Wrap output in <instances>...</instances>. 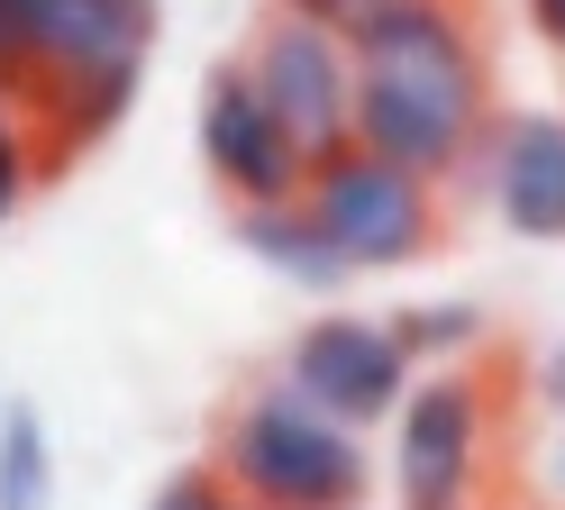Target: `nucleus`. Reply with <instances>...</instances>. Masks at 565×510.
<instances>
[{
	"instance_id": "f257e3e1",
	"label": "nucleus",
	"mask_w": 565,
	"mask_h": 510,
	"mask_svg": "<svg viewBox=\"0 0 565 510\" xmlns=\"http://www.w3.org/2000/svg\"><path fill=\"white\" fill-rule=\"evenodd\" d=\"M492 137V64L456 0H402L356 36V146L456 182Z\"/></svg>"
},
{
	"instance_id": "f03ea898",
	"label": "nucleus",
	"mask_w": 565,
	"mask_h": 510,
	"mask_svg": "<svg viewBox=\"0 0 565 510\" xmlns=\"http://www.w3.org/2000/svg\"><path fill=\"white\" fill-rule=\"evenodd\" d=\"M210 465H220L246 501H274V510H365V492H374L365 437L347 419H329L320 401L292 392V383L246 392L220 419Z\"/></svg>"
},
{
	"instance_id": "7ed1b4c3",
	"label": "nucleus",
	"mask_w": 565,
	"mask_h": 510,
	"mask_svg": "<svg viewBox=\"0 0 565 510\" xmlns=\"http://www.w3.org/2000/svg\"><path fill=\"white\" fill-rule=\"evenodd\" d=\"M301 192H310L320 229L338 237V255L356 274L419 265V255L438 246V182L393 164V156H374V146H338V156H320Z\"/></svg>"
},
{
	"instance_id": "20e7f679",
	"label": "nucleus",
	"mask_w": 565,
	"mask_h": 510,
	"mask_svg": "<svg viewBox=\"0 0 565 510\" xmlns=\"http://www.w3.org/2000/svg\"><path fill=\"white\" fill-rule=\"evenodd\" d=\"M246 73H256L265 109L282 119V137L301 146V164L356 146V46H347L338 28H320V19H301V10L274 0V19L246 36Z\"/></svg>"
},
{
	"instance_id": "39448f33",
	"label": "nucleus",
	"mask_w": 565,
	"mask_h": 510,
	"mask_svg": "<svg viewBox=\"0 0 565 510\" xmlns=\"http://www.w3.org/2000/svg\"><path fill=\"white\" fill-rule=\"evenodd\" d=\"M492 465V383L475 364L411 383V401L393 411V484L402 510H475Z\"/></svg>"
},
{
	"instance_id": "423d86ee",
	"label": "nucleus",
	"mask_w": 565,
	"mask_h": 510,
	"mask_svg": "<svg viewBox=\"0 0 565 510\" xmlns=\"http://www.w3.org/2000/svg\"><path fill=\"white\" fill-rule=\"evenodd\" d=\"M282 383L310 392L329 419L347 428H383L411 401V347L393 338V319H356V310H329L310 319L292 355H282Z\"/></svg>"
},
{
	"instance_id": "0eeeda50",
	"label": "nucleus",
	"mask_w": 565,
	"mask_h": 510,
	"mask_svg": "<svg viewBox=\"0 0 565 510\" xmlns=\"http://www.w3.org/2000/svg\"><path fill=\"white\" fill-rule=\"evenodd\" d=\"M201 164H210V182H220L237 210L246 201H292L310 182L301 146L282 137V119L265 109V92H256L246 64H220L201 83Z\"/></svg>"
},
{
	"instance_id": "6e6552de",
	"label": "nucleus",
	"mask_w": 565,
	"mask_h": 510,
	"mask_svg": "<svg viewBox=\"0 0 565 510\" xmlns=\"http://www.w3.org/2000/svg\"><path fill=\"white\" fill-rule=\"evenodd\" d=\"M483 182H492V210H502L511 237H565V109H520L483 137Z\"/></svg>"
},
{
	"instance_id": "1a4fd4ad",
	"label": "nucleus",
	"mask_w": 565,
	"mask_h": 510,
	"mask_svg": "<svg viewBox=\"0 0 565 510\" xmlns=\"http://www.w3.org/2000/svg\"><path fill=\"white\" fill-rule=\"evenodd\" d=\"M237 246L256 255V265H274L282 283H301V291H338L347 274V255H338V237L320 229V210H310V192H292V201H246L237 210Z\"/></svg>"
},
{
	"instance_id": "9d476101",
	"label": "nucleus",
	"mask_w": 565,
	"mask_h": 510,
	"mask_svg": "<svg viewBox=\"0 0 565 510\" xmlns=\"http://www.w3.org/2000/svg\"><path fill=\"white\" fill-rule=\"evenodd\" d=\"M0 510H55V437L28 401L0 411Z\"/></svg>"
},
{
	"instance_id": "9b49d317",
	"label": "nucleus",
	"mask_w": 565,
	"mask_h": 510,
	"mask_svg": "<svg viewBox=\"0 0 565 510\" xmlns=\"http://www.w3.org/2000/svg\"><path fill=\"white\" fill-rule=\"evenodd\" d=\"M483 310L475 301H411V310H393V338L411 347V364H466L475 347H483Z\"/></svg>"
},
{
	"instance_id": "f8f14e48",
	"label": "nucleus",
	"mask_w": 565,
	"mask_h": 510,
	"mask_svg": "<svg viewBox=\"0 0 565 510\" xmlns=\"http://www.w3.org/2000/svg\"><path fill=\"white\" fill-rule=\"evenodd\" d=\"M55 19H64V0H0V83L28 92V73L55 46Z\"/></svg>"
},
{
	"instance_id": "ddd939ff",
	"label": "nucleus",
	"mask_w": 565,
	"mask_h": 510,
	"mask_svg": "<svg viewBox=\"0 0 565 510\" xmlns=\"http://www.w3.org/2000/svg\"><path fill=\"white\" fill-rule=\"evenodd\" d=\"M38 137H28V92L19 83H0V219H10L28 192H38Z\"/></svg>"
},
{
	"instance_id": "4468645a",
	"label": "nucleus",
	"mask_w": 565,
	"mask_h": 510,
	"mask_svg": "<svg viewBox=\"0 0 565 510\" xmlns=\"http://www.w3.org/2000/svg\"><path fill=\"white\" fill-rule=\"evenodd\" d=\"M147 510H246V492L228 484L220 465H183V474H164V484H156Z\"/></svg>"
},
{
	"instance_id": "2eb2a0df",
	"label": "nucleus",
	"mask_w": 565,
	"mask_h": 510,
	"mask_svg": "<svg viewBox=\"0 0 565 510\" xmlns=\"http://www.w3.org/2000/svg\"><path fill=\"white\" fill-rule=\"evenodd\" d=\"M282 10H301V19H320V28H338L347 46H356V36H365L374 19H393L402 0H282Z\"/></svg>"
},
{
	"instance_id": "dca6fc26",
	"label": "nucleus",
	"mask_w": 565,
	"mask_h": 510,
	"mask_svg": "<svg viewBox=\"0 0 565 510\" xmlns=\"http://www.w3.org/2000/svg\"><path fill=\"white\" fill-rule=\"evenodd\" d=\"M520 19H529V36H539V46L565 55V0H520Z\"/></svg>"
},
{
	"instance_id": "f3484780",
	"label": "nucleus",
	"mask_w": 565,
	"mask_h": 510,
	"mask_svg": "<svg viewBox=\"0 0 565 510\" xmlns=\"http://www.w3.org/2000/svg\"><path fill=\"white\" fill-rule=\"evenodd\" d=\"M539 392H547V411L565 419V347H547V364H539Z\"/></svg>"
},
{
	"instance_id": "a211bd4d",
	"label": "nucleus",
	"mask_w": 565,
	"mask_h": 510,
	"mask_svg": "<svg viewBox=\"0 0 565 510\" xmlns=\"http://www.w3.org/2000/svg\"><path fill=\"white\" fill-rule=\"evenodd\" d=\"M539 484H547V501H565V428H556V447H547V465H539Z\"/></svg>"
},
{
	"instance_id": "6ab92c4d",
	"label": "nucleus",
	"mask_w": 565,
	"mask_h": 510,
	"mask_svg": "<svg viewBox=\"0 0 565 510\" xmlns=\"http://www.w3.org/2000/svg\"><path fill=\"white\" fill-rule=\"evenodd\" d=\"M246 510H274V501H246Z\"/></svg>"
},
{
	"instance_id": "aec40b11",
	"label": "nucleus",
	"mask_w": 565,
	"mask_h": 510,
	"mask_svg": "<svg viewBox=\"0 0 565 510\" xmlns=\"http://www.w3.org/2000/svg\"><path fill=\"white\" fill-rule=\"evenodd\" d=\"M137 10H156V0H137Z\"/></svg>"
},
{
	"instance_id": "412c9836",
	"label": "nucleus",
	"mask_w": 565,
	"mask_h": 510,
	"mask_svg": "<svg viewBox=\"0 0 565 510\" xmlns=\"http://www.w3.org/2000/svg\"><path fill=\"white\" fill-rule=\"evenodd\" d=\"M556 510H565V501H556Z\"/></svg>"
}]
</instances>
